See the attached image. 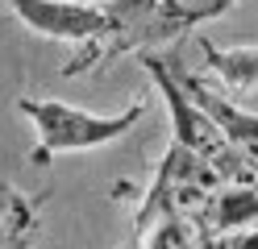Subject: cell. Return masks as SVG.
Wrapping results in <instances>:
<instances>
[{"label":"cell","mask_w":258,"mask_h":249,"mask_svg":"<svg viewBox=\"0 0 258 249\" xmlns=\"http://www.w3.org/2000/svg\"><path fill=\"white\" fill-rule=\"evenodd\" d=\"M17 112L29 116V121H34V133H38V145L29 149V162H34V166H50L62 154L100 149L108 141L125 137V133L142 121L146 104H129L117 116H100V112H88V108H79V104H67V100L21 96L17 100Z\"/></svg>","instance_id":"obj_1"},{"label":"cell","mask_w":258,"mask_h":249,"mask_svg":"<svg viewBox=\"0 0 258 249\" xmlns=\"http://www.w3.org/2000/svg\"><path fill=\"white\" fill-rule=\"evenodd\" d=\"M221 187H225L221 175L204 158H196L191 149L171 141L167 154L154 166L150 187L138 191V212H134V228L129 232H142L146 224L167 220V216H183V220H200L204 224Z\"/></svg>","instance_id":"obj_2"},{"label":"cell","mask_w":258,"mask_h":249,"mask_svg":"<svg viewBox=\"0 0 258 249\" xmlns=\"http://www.w3.org/2000/svg\"><path fill=\"white\" fill-rule=\"evenodd\" d=\"M138 62L146 66V75L154 79V88L163 92V100H167V112H171V141L183 145V149H191L196 158H204V162L221 175L225 187H258V175L233 154L229 145H225L221 129L208 121V112L171 79L163 54H158V50H142Z\"/></svg>","instance_id":"obj_3"},{"label":"cell","mask_w":258,"mask_h":249,"mask_svg":"<svg viewBox=\"0 0 258 249\" xmlns=\"http://www.w3.org/2000/svg\"><path fill=\"white\" fill-rule=\"evenodd\" d=\"M163 62H167V71H171V79L179 83V88L196 100V104L208 112V121H213L217 129H221V137H225V145L233 149V154L250 166V171L258 175V112H246V108H237L233 100H229V92L225 88H217L208 75H200V71H191V66L179 58V54H163Z\"/></svg>","instance_id":"obj_4"},{"label":"cell","mask_w":258,"mask_h":249,"mask_svg":"<svg viewBox=\"0 0 258 249\" xmlns=\"http://www.w3.org/2000/svg\"><path fill=\"white\" fill-rule=\"evenodd\" d=\"M5 5L38 38L88 46L104 33V0L100 5H88V0H5Z\"/></svg>","instance_id":"obj_5"},{"label":"cell","mask_w":258,"mask_h":249,"mask_svg":"<svg viewBox=\"0 0 258 249\" xmlns=\"http://www.w3.org/2000/svg\"><path fill=\"white\" fill-rule=\"evenodd\" d=\"M200 54L208 66V79L225 88L229 96H250L258 92V46H229L221 50L217 42L200 38Z\"/></svg>","instance_id":"obj_6"},{"label":"cell","mask_w":258,"mask_h":249,"mask_svg":"<svg viewBox=\"0 0 258 249\" xmlns=\"http://www.w3.org/2000/svg\"><path fill=\"white\" fill-rule=\"evenodd\" d=\"M38 212H42V195L17 191L0 175V249H34Z\"/></svg>","instance_id":"obj_7"},{"label":"cell","mask_w":258,"mask_h":249,"mask_svg":"<svg viewBox=\"0 0 258 249\" xmlns=\"http://www.w3.org/2000/svg\"><path fill=\"white\" fill-rule=\"evenodd\" d=\"M254 224H258V187H221L204 220V228L217 237H233Z\"/></svg>","instance_id":"obj_8"},{"label":"cell","mask_w":258,"mask_h":249,"mask_svg":"<svg viewBox=\"0 0 258 249\" xmlns=\"http://www.w3.org/2000/svg\"><path fill=\"white\" fill-rule=\"evenodd\" d=\"M88 5H100V0H88Z\"/></svg>","instance_id":"obj_9"}]
</instances>
